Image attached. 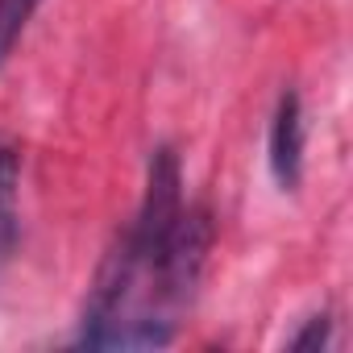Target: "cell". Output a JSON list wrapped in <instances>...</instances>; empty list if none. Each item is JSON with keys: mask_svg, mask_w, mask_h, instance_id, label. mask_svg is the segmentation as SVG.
Masks as SVG:
<instances>
[{"mask_svg": "<svg viewBox=\"0 0 353 353\" xmlns=\"http://www.w3.org/2000/svg\"><path fill=\"white\" fill-rule=\"evenodd\" d=\"M208 250H212V216H208L204 204H192L174 221V229L162 245L158 270H154V299H158L162 316L174 312V307H188L196 299Z\"/></svg>", "mask_w": 353, "mask_h": 353, "instance_id": "1", "label": "cell"}, {"mask_svg": "<svg viewBox=\"0 0 353 353\" xmlns=\"http://www.w3.org/2000/svg\"><path fill=\"white\" fill-rule=\"evenodd\" d=\"M17 183H21L17 150L0 141V274L9 270L17 250Z\"/></svg>", "mask_w": 353, "mask_h": 353, "instance_id": "3", "label": "cell"}, {"mask_svg": "<svg viewBox=\"0 0 353 353\" xmlns=\"http://www.w3.org/2000/svg\"><path fill=\"white\" fill-rule=\"evenodd\" d=\"M34 9H38V0H0V67H5L9 54L17 50Z\"/></svg>", "mask_w": 353, "mask_h": 353, "instance_id": "4", "label": "cell"}, {"mask_svg": "<svg viewBox=\"0 0 353 353\" xmlns=\"http://www.w3.org/2000/svg\"><path fill=\"white\" fill-rule=\"evenodd\" d=\"M328 336H332V320L320 312V316H312V320H307L291 341H287V345H291V349H324V345H328Z\"/></svg>", "mask_w": 353, "mask_h": 353, "instance_id": "5", "label": "cell"}, {"mask_svg": "<svg viewBox=\"0 0 353 353\" xmlns=\"http://www.w3.org/2000/svg\"><path fill=\"white\" fill-rule=\"evenodd\" d=\"M270 170L283 192H295L303 179V108L295 92H283L270 121Z\"/></svg>", "mask_w": 353, "mask_h": 353, "instance_id": "2", "label": "cell"}]
</instances>
